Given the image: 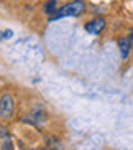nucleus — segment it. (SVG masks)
I'll return each instance as SVG.
<instances>
[{
  "label": "nucleus",
  "mask_w": 133,
  "mask_h": 150,
  "mask_svg": "<svg viewBox=\"0 0 133 150\" xmlns=\"http://www.w3.org/2000/svg\"><path fill=\"white\" fill-rule=\"evenodd\" d=\"M84 10H85V5L82 0H72L69 4L62 5L56 13L51 15L48 22H56V20H61V18H66V17H79V15L84 13Z\"/></svg>",
  "instance_id": "obj_1"
},
{
  "label": "nucleus",
  "mask_w": 133,
  "mask_h": 150,
  "mask_svg": "<svg viewBox=\"0 0 133 150\" xmlns=\"http://www.w3.org/2000/svg\"><path fill=\"white\" fill-rule=\"evenodd\" d=\"M13 110H15V101H13V96L12 94H4L0 97V115L8 119L13 115Z\"/></svg>",
  "instance_id": "obj_2"
},
{
  "label": "nucleus",
  "mask_w": 133,
  "mask_h": 150,
  "mask_svg": "<svg viewBox=\"0 0 133 150\" xmlns=\"http://www.w3.org/2000/svg\"><path fill=\"white\" fill-rule=\"evenodd\" d=\"M85 31L90 33V35H99V33H102L104 28H105V20L104 18H92L90 22H87L84 25Z\"/></svg>",
  "instance_id": "obj_3"
},
{
  "label": "nucleus",
  "mask_w": 133,
  "mask_h": 150,
  "mask_svg": "<svg viewBox=\"0 0 133 150\" xmlns=\"http://www.w3.org/2000/svg\"><path fill=\"white\" fill-rule=\"evenodd\" d=\"M130 48H132V41H130V38H118V50H120V54H122V58L123 59H127L130 54Z\"/></svg>",
  "instance_id": "obj_4"
},
{
  "label": "nucleus",
  "mask_w": 133,
  "mask_h": 150,
  "mask_svg": "<svg viewBox=\"0 0 133 150\" xmlns=\"http://www.w3.org/2000/svg\"><path fill=\"white\" fill-rule=\"evenodd\" d=\"M43 12L46 15H49V17L53 13H56L58 12V0H46L43 4Z\"/></svg>",
  "instance_id": "obj_5"
},
{
  "label": "nucleus",
  "mask_w": 133,
  "mask_h": 150,
  "mask_svg": "<svg viewBox=\"0 0 133 150\" xmlns=\"http://www.w3.org/2000/svg\"><path fill=\"white\" fill-rule=\"evenodd\" d=\"M13 36V31L12 30H2L0 31V41L2 40H8V38H12Z\"/></svg>",
  "instance_id": "obj_6"
},
{
  "label": "nucleus",
  "mask_w": 133,
  "mask_h": 150,
  "mask_svg": "<svg viewBox=\"0 0 133 150\" xmlns=\"http://www.w3.org/2000/svg\"><path fill=\"white\" fill-rule=\"evenodd\" d=\"M2 150H13V145H12V142L7 140V142L4 144V147H2Z\"/></svg>",
  "instance_id": "obj_7"
},
{
  "label": "nucleus",
  "mask_w": 133,
  "mask_h": 150,
  "mask_svg": "<svg viewBox=\"0 0 133 150\" xmlns=\"http://www.w3.org/2000/svg\"><path fill=\"white\" fill-rule=\"evenodd\" d=\"M130 41H132V45H133V30H130Z\"/></svg>",
  "instance_id": "obj_8"
},
{
  "label": "nucleus",
  "mask_w": 133,
  "mask_h": 150,
  "mask_svg": "<svg viewBox=\"0 0 133 150\" xmlns=\"http://www.w3.org/2000/svg\"><path fill=\"white\" fill-rule=\"evenodd\" d=\"M12 2H17V0H12Z\"/></svg>",
  "instance_id": "obj_9"
}]
</instances>
